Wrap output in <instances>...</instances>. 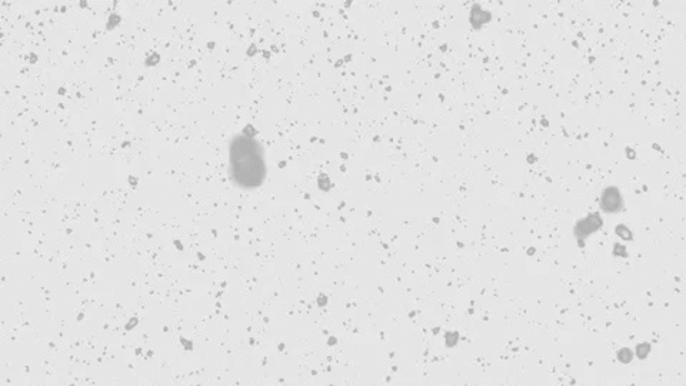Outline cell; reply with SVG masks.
Here are the masks:
<instances>
[{"mask_svg": "<svg viewBox=\"0 0 686 386\" xmlns=\"http://www.w3.org/2000/svg\"><path fill=\"white\" fill-rule=\"evenodd\" d=\"M231 173L233 181L246 190L261 186L265 181V160L260 143L250 136H238L231 145Z\"/></svg>", "mask_w": 686, "mask_h": 386, "instance_id": "cell-1", "label": "cell"}]
</instances>
